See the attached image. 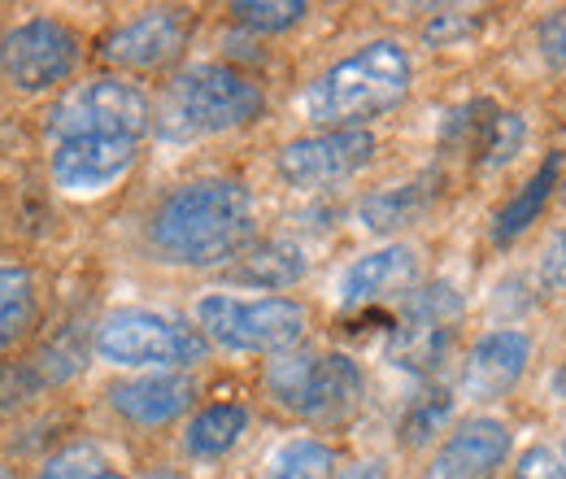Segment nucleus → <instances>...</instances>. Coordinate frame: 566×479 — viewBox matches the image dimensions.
Segmentation results:
<instances>
[{
	"label": "nucleus",
	"mask_w": 566,
	"mask_h": 479,
	"mask_svg": "<svg viewBox=\"0 0 566 479\" xmlns=\"http://www.w3.org/2000/svg\"><path fill=\"white\" fill-rule=\"evenodd\" d=\"M541 44H545V53H549L558 66H566V13H558V18L541 31Z\"/></svg>",
	"instance_id": "30"
},
{
	"label": "nucleus",
	"mask_w": 566,
	"mask_h": 479,
	"mask_svg": "<svg viewBox=\"0 0 566 479\" xmlns=\"http://www.w3.org/2000/svg\"><path fill=\"white\" fill-rule=\"evenodd\" d=\"M40 323V283L22 262H0V357L27 341Z\"/></svg>",
	"instance_id": "18"
},
{
	"label": "nucleus",
	"mask_w": 566,
	"mask_h": 479,
	"mask_svg": "<svg viewBox=\"0 0 566 479\" xmlns=\"http://www.w3.org/2000/svg\"><path fill=\"white\" fill-rule=\"evenodd\" d=\"M49 388L40 362H0V414L22 410Z\"/></svg>",
	"instance_id": "26"
},
{
	"label": "nucleus",
	"mask_w": 566,
	"mask_h": 479,
	"mask_svg": "<svg viewBox=\"0 0 566 479\" xmlns=\"http://www.w3.org/2000/svg\"><path fill=\"white\" fill-rule=\"evenodd\" d=\"M184 44H188L184 9H144L101 40V62L118 70H161L184 53Z\"/></svg>",
	"instance_id": "12"
},
{
	"label": "nucleus",
	"mask_w": 566,
	"mask_h": 479,
	"mask_svg": "<svg viewBox=\"0 0 566 479\" xmlns=\"http://www.w3.org/2000/svg\"><path fill=\"white\" fill-rule=\"evenodd\" d=\"M419 209H423L419 188H388V192H375V197L361 201V227H370V231H397Z\"/></svg>",
	"instance_id": "24"
},
{
	"label": "nucleus",
	"mask_w": 566,
	"mask_h": 479,
	"mask_svg": "<svg viewBox=\"0 0 566 479\" xmlns=\"http://www.w3.org/2000/svg\"><path fill=\"white\" fill-rule=\"evenodd\" d=\"M310 271L305 262V249L292 244V240H262L253 249H244L235 258V267L227 271L231 283H244V288H262V292H280V288H292L301 283Z\"/></svg>",
	"instance_id": "17"
},
{
	"label": "nucleus",
	"mask_w": 566,
	"mask_h": 479,
	"mask_svg": "<svg viewBox=\"0 0 566 479\" xmlns=\"http://www.w3.org/2000/svg\"><path fill=\"white\" fill-rule=\"evenodd\" d=\"M244 431H249V410L240 402H218L188 423L184 449H188V458H222L240 445Z\"/></svg>",
	"instance_id": "20"
},
{
	"label": "nucleus",
	"mask_w": 566,
	"mask_h": 479,
	"mask_svg": "<svg viewBox=\"0 0 566 479\" xmlns=\"http://www.w3.org/2000/svg\"><path fill=\"white\" fill-rule=\"evenodd\" d=\"M523 136H527V127L518 114H496L489 123V136H484V166H505L523 148Z\"/></svg>",
	"instance_id": "27"
},
{
	"label": "nucleus",
	"mask_w": 566,
	"mask_h": 479,
	"mask_svg": "<svg viewBox=\"0 0 566 479\" xmlns=\"http://www.w3.org/2000/svg\"><path fill=\"white\" fill-rule=\"evenodd\" d=\"M558 170H563V157L558 153H549L541 166H536V175L510 197V206L496 214L493 222V240L496 244H510V240H518L536 218H541V209L545 201L554 197V188H558Z\"/></svg>",
	"instance_id": "19"
},
{
	"label": "nucleus",
	"mask_w": 566,
	"mask_h": 479,
	"mask_svg": "<svg viewBox=\"0 0 566 479\" xmlns=\"http://www.w3.org/2000/svg\"><path fill=\"white\" fill-rule=\"evenodd\" d=\"M336 479H388V476H384V467H375V462H361V467H349L345 476H336Z\"/></svg>",
	"instance_id": "31"
},
{
	"label": "nucleus",
	"mask_w": 566,
	"mask_h": 479,
	"mask_svg": "<svg viewBox=\"0 0 566 479\" xmlns=\"http://www.w3.org/2000/svg\"><path fill=\"white\" fill-rule=\"evenodd\" d=\"M266 92L231 66H188L170 79L166 101H161V136L170 139H201L222 136L235 127H249L262 118Z\"/></svg>",
	"instance_id": "3"
},
{
	"label": "nucleus",
	"mask_w": 566,
	"mask_h": 479,
	"mask_svg": "<svg viewBox=\"0 0 566 479\" xmlns=\"http://www.w3.org/2000/svg\"><path fill=\"white\" fill-rule=\"evenodd\" d=\"M0 479H18V476H13V471H9V467H4V462H0Z\"/></svg>",
	"instance_id": "34"
},
{
	"label": "nucleus",
	"mask_w": 566,
	"mask_h": 479,
	"mask_svg": "<svg viewBox=\"0 0 566 479\" xmlns=\"http://www.w3.org/2000/svg\"><path fill=\"white\" fill-rule=\"evenodd\" d=\"M558 397L566 402V362H563V371H558Z\"/></svg>",
	"instance_id": "33"
},
{
	"label": "nucleus",
	"mask_w": 566,
	"mask_h": 479,
	"mask_svg": "<svg viewBox=\"0 0 566 479\" xmlns=\"http://www.w3.org/2000/svg\"><path fill=\"white\" fill-rule=\"evenodd\" d=\"M527 357H532V341L523 332H493L471 348L467 371H462V388L475 402H496L523 379Z\"/></svg>",
	"instance_id": "15"
},
{
	"label": "nucleus",
	"mask_w": 566,
	"mask_h": 479,
	"mask_svg": "<svg viewBox=\"0 0 566 479\" xmlns=\"http://www.w3.org/2000/svg\"><path fill=\"white\" fill-rule=\"evenodd\" d=\"M449 414H453V397H449L444 388L423 393V397L406 410V418H401V445H410V449L427 445V440L449 423Z\"/></svg>",
	"instance_id": "25"
},
{
	"label": "nucleus",
	"mask_w": 566,
	"mask_h": 479,
	"mask_svg": "<svg viewBox=\"0 0 566 479\" xmlns=\"http://www.w3.org/2000/svg\"><path fill=\"white\" fill-rule=\"evenodd\" d=\"M518 479H566V467L563 458L554 454V449H545V445H532L523 458H518Z\"/></svg>",
	"instance_id": "28"
},
{
	"label": "nucleus",
	"mask_w": 566,
	"mask_h": 479,
	"mask_svg": "<svg viewBox=\"0 0 566 479\" xmlns=\"http://www.w3.org/2000/svg\"><path fill=\"white\" fill-rule=\"evenodd\" d=\"M375 136L370 132H318V136L292 139L283 144L275 166L283 184L292 188H327L357 175L361 166L375 162Z\"/></svg>",
	"instance_id": "10"
},
{
	"label": "nucleus",
	"mask_w": 566,
	"mask_h": 479,
	"mask_svg": "<svg viewBox=\"0 0 566 479\" xmlns=\"http://www.w3.org/2000/svg\"><path fill=\"white\" fill-rule=\"evenodd\" d=\"M92 348L101 362L123 371H188L210 357V341L157 310H114L96 323Z\"/></svg>",
	"instance_id": "6"
},
{
	"label": "nucleus",
	"mask_w": 566,
	"mask_h": 479,
	"mask_svg": "<svg viewBox=\"0 0 566 479\" xmlns=\"http://www.w3.org/2000/svg\"><path fill=\"white\" fill-rule=\"evenodd\" d=\"M144 479H184V476H179V471H148Z\"/></svg>",
	"instance_id": "32"
},
{
	"label": "nucleus",
	"mask_w": 566,
	"mask_h": 479,
	"mask_svg": "<svg viewBox=\"0 0 566 479\" xmlns=\"http://www.w3.org/2000/svg\"><path fill=\"white\" fill-rule=\"evenodd\" d=\"M415 279H419V253L410 244L375 249L340 274V310H357V305H370L379 296L406 292Z\"/></svg>",
	"instance_id": "16"
},
{
	"label": "nucleus",
	"mask_w": 566,
	"mask_h": 479,
	"mask_svg": "<svg viewBox=\"0 0 566 479\" xmlns=\"http://www.w3.org/2000/svg\"><path fill=\"white\" fill-rule=\"evenodd\" d=\"M262 384L271 393V402L287 414H301L310 423H340L357 410L366 379L349 353H280L275 362H266Z\"/></svg>",
	"instance_id": "5"
},
{
	"label": "nucleus",
	"mask_w": 566,
	"mask_h": 479,
	"mask_svg": "<svg viewBox=\"0 0 566 479\" xmlns=\"http://www.w3.org/2000/svg\"><path fill=\"white\" fill-rule=\"evenodd\" d=\"M505 458H510V431L496 418H471L440 445L423 479H493Z\"/></svg>",
	"instance_id": "14"
},
{
	"label": "nucleus",
	"mask_w": 566,
	"mask_h": 479,
	"mask_svg": "<svg viewBox=\"0 0 566 479\" xmlns=\"http://www.w3.org/2000/svg\"><path fill=\"white\" fill-rule=\"evenodd\" d=\"M541 279H545V288H554V292H566V231L545 249V262H541Z\"/></svg>",
	"instance_id": "29"
},
{
	"label": "nucleus",
	"mask_w": 566,
	"mask_h": 479,
	"mask_svg": "<svg viewBox=\"0 0 566 479\" xmlns=\"http://www.w3.org/2000/svg\"><path fill=\"white\" fill-rule=\"evenodd\" d=\"M105 402L132 427L153 431V427H166V423H175V418H184L192 410L197 379L188 371H148V375H136V379H118L105 393Z\"/></svg>",
	"instance_id": "13"
},
{
	"label": "nucleus",
	"mask_w": 566,
	"mask_h": 479,
	"mask_svg": "<svg viewBox=\"0 0 566 479\" xmlns=\"http://www.w3.org/2000/svg\"><path fill=\"white\" fill-rule=\"evenodd\" d=\"M253 197L235 179H192L166 192L148 214V249L170 267H222L253 240Z\"/></svg>",
	"instance_id": "1"
},
{
	"label": "nucleus",
	"mask_w": 566,
	"mask_h": 479,
	"mask_svg": "<svg viewBox=\"0 0 566 479\" xmlns=\"http://www.w3.org/2000/svg\"><path fill=\"white\" fill-rule=\"evenodd\" d=\"M35 479H127V476L114 471V462L101 454V445L74 440V445H62L57 454H49L40 462Z\"/></svg>",
	"instance_id": "22"
},
{
	"label": "nucleus",
	"mask_w": 566,
	"mask_h": 479,
	"mask_svg": "<svg viewBox=\"0 0 566 479\" xmlns=\"http://www.w3.org/2000/svg\"><path fill=\"white\" fill-rule=\"evenodd\" d=\"M148 132H153V101L123 74H96V79L71 83L62 101L44 114V136L53 144L74 136L144 139Z\"/></svg>",
	"instance_id": "7"
},
{
	"label": "nucleus",
	"mask_w": 566,
	"mask_h": 479,
	"mask_svg": "<svg viewBox=\"0 0 566 479\" xmlns=\"http://www.w3.org/2000/svg\"><path fill=\"white\" fill-rule=\"evenodd\" d=\"M197 332L227 353H292L310 314L292 296H231V292H206L192 305Z\"/></svg>",
	"instance_id": "4"
},
{
	"label": "nucleus",
	"mask_w": 566,
	"mask_h": 479,
	"mask_svg": "<svg viewBox=\"0 0 566 479\" xmlns=\"http://www.w3.org/2000/svg\"><path fill=\"white\" fill-rule=\"evenodd\" d=\"M83 62V40L62 18H27L0 35V79L22 96L57 92Z\"/></svg>",
	"instance_id": "8"
},
{
	"label": "nucleus",
	"mask_w": 566,
	"mask_h": 479,
	"mask_svg": "<svg viewBox=\"0 0 566 479\" xmlns=\"http://www.w3.org/2000/svg\"><path fill=\"white\" fill-rule=\"evenodd\" d=\"M144 139L127 136H74L57 139L49 148V179L66 197H101L118 188L136 162H140Z\"/></svg>",
	"instance_id": "9"
},
{
	"label": "nucleus",
	"mask_w": 566,
	"mask_h": 479,
	"mask_svg": "<svg viewBox=\"0 0 566 479\" xmlns=\"http://www.w3.org/2000/svg\"><path fill=\"white\" fill-rule=\"evenodd\" d=\"M415 87V62L397 40H370L327 66L305 92L301 114L323 132H366L379 114L397 110Z\"/></svg>",
	"instance_id": "2"
},
{
	"label": "nucleus",
	"mask_w": 566,
	"mask_h": 479,
	"mask_svg": "<svg viewBox=\"0 0 566 479\" xmlns=\"http://www.w3.org/2000/svg\"><path fill=\"white\" fill-rule=\"evenodd\" d=\"M332 471H336V449L327 440L296 436V440H283L271 454L262 479H332Z\"/></svg>",
	"instance_id": "21"
},
{
	"label": "nucleus",
	"mask_w": 566,
	"mask_h": 479,
	"mask_svg": "<svg viewBox=\"0 0 566 479\" xmlns=\"http://www.w3.org/2000/svg\"><path fill=\"white\" fill-rule=\"evenodd\" d=\"M227 13H231L240 27H249V31L275 35V31H292V27L310 13V4H305V0H235Z\"/></svg>",
	"instance_id": "23"
},
{
	"label": "nucleus",
	"mask_w": 566,
	"mask_h": 479,
	"mask_svg": "<svg viewBox=\"0 0 566 479\" xmlns=\"http://www.w3.org/2000/svg\"><path fill=\"white\" fill-rule=\"evenodd\" d=\"M458 314H462V305H458L453 288L436 283V288H427V292H415L410 305H406V319H401V327H397V336H392L388 357H392L397 366L415 371V375L436 371L440 357H444L449 344H453Z\"/></svg>",
	"instance_id": "11"
}]
</instances>
